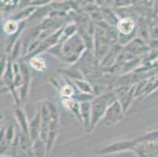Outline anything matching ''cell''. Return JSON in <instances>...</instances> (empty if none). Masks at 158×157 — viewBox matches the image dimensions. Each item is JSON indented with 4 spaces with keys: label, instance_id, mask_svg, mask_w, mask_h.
Wrapping results in <instances>:
<instances>
[{
    "label": "cell",
    "instance_id": "52a82bcc",
    "mask_svg": "<svg viewBox=\"0 0 158 157\" xmlns=\"http://www.w3.org/2000/svg\"><path fill=\"white\" fill-rule=\"evenodd\" d=\"M0 157H10V156H8V155H0Z\"/></svg>",
    "mask_w": 158,
    "mask_h": 157
},
{
    "label": "cell",
    "instance_id": "277c9868",
    "mask_svg": "<svg viewBox=\"0 0 158 157\" xmlns=\"http://www.w3.org/2000/svg\"><path fill=\"white\" fill-rule=\"evenodd\" d=\"M3 29L6 34L13 35L18 31V24L14 20H9V21H6V23L4 24Z\"/></svg>",
    "mask_w": 158,
    "mask_h": 157
},
{
    "label": "cell",
    "instance_id": "3957f363",
    "mask_svg": "<svg viewBox=\"0 0 158 157\" xmlns=\"http://www.w3.org/2000/svg\"><path fill=\"white\" fill-rule=\"evenodd\" d=\"M30 64L36 71L42 72L44 71L46 68L45 61H44V59L40 57H35L31 58L30 60Z\"/></svg>",
    "mask_w": 158,
    "mask_h": 157
},
{
    "label": "cell",
    "instance_id": "7a4b0ae2",
    "mask_svg": "<svg viewBox=\"0 0 158 157\" xmlns=\"http://www.w3.org/2000/svg\"><path fill=\"white\" fill-rule=\"evenodd\" d=\"M117 28L119 31L124 35H128L134 28V21L130 18H123L118 22Z\"/></svg>",
    "mask_w": 158,
    "mask_h": 157
},
{
    "label": "cell",
    "instance_id": "6da1fadb",
    "mask_svg": "<svg viewBox=\"0 0 158 157\" xmlns=\"http://www.w3.org/2000/svg\"><path fill=\"white\" fill-rule=\"evenodd\" d=\"M107 100L106 97H99L96 99L95 101L93 103L92 109V124H94V122L98 119V118L104 113L105 109H106Z\"/></svg>",
    "mask_w": 158,
    "mask_h": 157
},
{
    "label": "cell",
    "instance_id": "5b68a950",
    "mask_svg": "<svg viewBox=\"0 0 158 157\" xmlns=\"http://www.w3.org/2000/svg\"><path fill=\"white\" fill-rule=\"evenodd\" d=\"M36 143L34 145L33 150L34 155L35 157H45V147L41 141H36Z\"/></svg>",
    "mask_w": 158,
    "mask_h": 157
},
{
    "label": "cell",
    "instance_id": "8992f818",
    "mask_svg": "<svg viewBox=\"0 0 158 157\" xmlns=\"http://www.w3.org/2000/svg\"><path fill=\"white\" fill-rule=\"evenodd\" d=\"M61 93L66 97H71L72 94L73 93V87L70 86L69 85H66V86H63V88L61 89Z\"/></svg>",
    "mask_w": 158,
    "mask_h": 157
}]
</instances>
